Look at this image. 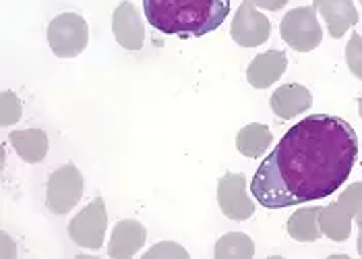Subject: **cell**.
I'll return each mask as SVG.
<instances>
[{
  "label": "cell",
  "instance_id": "1",
  "mask_svg": "<svg viewBox=\"0 0 362 259\" xmlns=\"http://www.w3.org/2000/svg\"><path fill=\"white\" fill-rule=\"evenodd\" d=\"M358 135L339 116L313 115L296 122L261 162L251 193L267 209L325 200L350 176Z\"/></svg>",
  "mask_w": 362,
  "mask_h": 259
},
{
  "label": "cell",
  "instance_id": "2",
  "mask_svg": "<svg viewBox=\"0 0 362 259\" xmlns=\"http://www.w3.org/2000/svg\"><path fill=\"white\" fill-rule=\"evenodd\" d=\"M147 23L166 35L201 38L222 25L230 0H143Z\"/></svg>",
  "mask_w": 362,
  "mask_h": 259
},
{
  "label": "cell",
  "instance_id": "3",
  "mask_svg": "<svg viewBox=\"0 0 362 259\" xmlns=\"http://www.w3.org/2000/svg\"><path fill=\"white\" fill-rule=\"evenodd\" d=\"M46 38L56 57L75 58L79 57L89 44V28L81 15L62 13L50 21Z\"/></svg>",
  "mask_w": 362,
  "mask_h": 259
},
{
  "label": "cell",
  "instance_id": "4",
  "mask_svg": "<svg viewBox=\"0 0 362 259\" xmlns=\"http://www.w3.org/2000/svg\"><path fill=\"white\" fill-rule=\"evenodd\" d=\"M279 33L284 42L294 48L296 52H310L315 50L323 40V29L317 19L315 6H300L294 11H288L281 19Z\"/></svg>",
  "mask_w": 362,
  "mask_h": 259
},
{
  "label": "cell",
  "instance_id": "5",
  "mask_svg": "<svg viewBox=\"0 0 362 259\" xmlns=\"http://www.w3.org/2000/svg\"><path fill=\"white\" fill-rule=\"evenodd\" d=\"M83 197V176L75 164H64L52 173L46 187V205L52 214H69Z\"/></svg>",
  "mask_w": 362,
  "mask_h": 259
},
{
  "label": "cell",
  "instance_id": "6",
  "mask_svg": "<svg viewBox=\"0 0 362 259\" xmlns=\"http://www.w3.org/2000/svg\"><path fill=\"white\" fill-rule=\"evenodd\" d=\"M108 229L106 203L102 197H95L85 209H81L69 224V236L73 243L85 249H100L104 245V236Z\"/></svg>",
  "mask_w": 362,
  "mask_h": 259
},
{
  "label": "cell",
  "instance_id": "7",
  "mask_svg": "<svg viewBox=\"0 0 362 259\" xmlns=\"http://www.w3.org/2000/svg\"><path fill=\"white\" fill-rule=\"evenodd\" d=\"M232 40L243 48H257L269 40L272 23L269 19L252 4L251 0H243L234 19H232Z\"/></svg>",
  "mask_w": 362,
  "mask_h": 259
},
{
  "label": "cell",
  "instance_id": "8",
  "mask_svg": "<svg viewBox=\"0 0 362 259\" xmlns=\"http://www.w3.org/2000/svg\"><path fill=\"white\" fill-rule=\"evenodd\" d=\"M218 203L226 218L243 222L255 214V202L247 193V180L243 174H223L218 183Z\"/></svg>",
  "mask_w": 362,
  "mask_h": 259
},
{
  "label": "cell",
  "instance_id": "9",
  "mask_svg": "<svg viewBox=\"0 0 362 259\" xmlns=\"http://www.w3.org/2000/svg\"><path fill=\"white\" fill-rule=\"evenodd\" d=\"M112 31L116 42L124 50H141L145 42V25L141 21L139 11L133 2L124 0L116 6L112 15Z\"/></svg>",
  "mask_w": 362,
  "mask_h": 259
},
{
  "label": "cell",
  "instance_id": "10",
  "mask_svg": "<svg viewBox=\"0 0 362 259\" xmlns=\"http://www.w3.org/2000/svg\"><path fill=\"white\" fill-rule=\"evenodd\" d=\"M313 6L327 23L332 38H341L358 23V11L352 0H313Z\"/></svg>",
  "mask_w": 362,
  "mask_h": 259
},
{
  "label": "cell",
  "instance_id": "11",
  "mask_svg": "<svg viewBox=\"0 0 362 259\" xmlns=\"http://www.w3.org/2000/svg\"><path fill=\"white\" fill-rule=\"evenodd\" d=\"M288 58L281 50H267L252 58L247 69V79L255 89H267L286 73Z\"/></svg>",
  "mask_w": 362,
  "mask_h": 259
},
{
  "label": "cell",
  "instance_id": "12",
  "mask_svg": "<svg viewBox=\"0 0 362 259\" xmlns=\"http://www.w3.org/2000/svg\"><path fill=\"white\" fill-rule=\"evenodd\" d=\"M269 102H272L274 115L279 116L281 120H290L294 116L307 113L313 104V96L307 87L300 84H286L272 93Z\"/></svg>",
  "mask_w": 362,
  "mask_h": 259
},
{
  "label": "cell",
  "instance_id": "13",
  "mask_svg": "<svg viewBox=\"0 0 362 259\" xmlns=\"http://www.w3.org/2000/svg\"><path fill=\"white\" fill-rule=\"evenodd\" d=\"M147 232L145 226L137 220H120L110 236V245H108V255L114 259H127L133 258L135 253H139V249L145 245Z\"/></svg>",
  "mask_w": 362,
  "mask_h": 259
},
{
  "label": "cell",
  "instance_id": "14",
  "mask_svg": "<svg viewBox=\"0 0 362 259\" xmlns=\"http://www.w3.org/2000/svg\"><path fill=\"white\" fill-rule=\"evenodd\" d=\"M8 142L13 149L19 154V158L28 164H37L48 154V135L42 129H23L13 131L8 135Z\"/></svg>",
  "mask_w": 362,
  "mask_h": 259
},
{
  "label": "cell",
  "instance_id": "15",
  "mask_svg": "<svg viewBox=\"0 0 362 259\" xmlns=\"http://www.w3.org/2000/svg\"><path fill=\"white\" fill-rule=\"evenodd\" d=\"M352 222H354L352 214L339 202L329 203L327 207H321V216H319L321 231L335 243H341V241L350 238Z\"/></svg>",
  "mask_w": 362,
  "mask_h": 259
},
{
  "label": "cell",
  "instance_id": "16",
  "mask_svg": "<svg viewBox=\"0 0 362 259\" xmlns=\"http://www.w3.org/2000/svg\"><path fill=\"white\" fill-rule=\"evenodd\" d=\"M274 142V135L267 125L251 122L243 127L236 135V149L247 158H261Z\"/></svg>",
  "mask_w": 362,
  "mask_h": 259
},
{
  "label": "cell",
  "instance_id": "17",
  "mask_svg": "<svg viewBox=\"0 0 362 259\" xmlns=\"http://www.w3.org/2000/svg\"><path fill=\"white\" fill-rule=\"evenodd\" d=\"M321 207H305L296 209L288 220V234L298 243H313L323 236L319 224Z\"/></svg>",
  "mask_w": 362,
  "mask_h": 259
},
{
  "label": "cell",
  "instance_id": "18",
  "mask_svg": "<svg viewBox=\"0 0 362 259\" xmlns=\"http://www.w3.org/2000/svg\"><path fill=\"white\" fill-rule=\"evenodd\" d=\"M216 259H251L255 255V243L245 232H228L216 243Z\"/></svg>",
  "mask_w": 362,
  "mask_h": 259
},
{
  "label": "cell",
  "instance_id": "19",
  "mask_svg": "<svg viewBox=\"0 0 362 259\" xmlns=\"http://www.w3.org/2000/svg\"><path fill=\"white\" fill-rule=\"evenodd\" d=\"M341 203L354 218V222L362 226V183H352L348 185L341 193H339V200Z\"/></svg>",
  "mask_w": 362,
  "mask_h": 259
},
{
  "label": "cell",
  "instance_id": "20",
  "mask_svg": "<svg viewBox=\"0 0 362 259\" xmlns=\"http://www.w3.org/2000/svg\"><path fill=\"white\" fill-rule=\"evenodd\" d=\"M21 113H23L21 100L13 91H2V96H0V120H2V127H11V125L19 122Z\"/></svg>",
  "mask_w": 362,
  "mask_h": 259
},
{
  "label": "cell",
  "instance_id": "21",
  "mask_svg": "<svg viewBox=\"0 0 362 259\" xmlns=\"http://www.w3.org/2000/svg\"><path fill=\"white\" fill-rule=\"evenodd\" d=\"M346 62L350 73L362 81V35L356 31L350 35V42L346 46Z\"/></svg>",
  "mask_w": 362,
  "mask_h": 259
},
{
  "label": "cell",
  "instance_id": "22",
  "mask_svg": "<svg viewBox=\"0 0 362 259\" xmlns=\"http://www.w3.org/2000/svg\"><path fill=\"white\" fill-rule=\"evenodd\" d=\"M189 259V251L185 247H180L178 243H172V241H164V243H158L156 247H151L145 259Z\"/></svg>",
  "mask_w": 362,
  "mask_h": 259
},
{
  "label": "cell",
  "instance_id": "23",
  "mask_svg": "<svg viewBox=\"0 0 362 259\" xmlns=\"http://www.w3.org/2000/svg\"><path fill=\"white\" fill-rule=\"evenodd\" d=\"M251 2L263 11H279L281 6L288 4V0H251Z\"/></svg>",
  "mask_w": 362,
  "mask_h": 259
},
{
  "label": "cell",
  "instance_id": "24",
  "mask_svg": "<svg viewBox=\"0 0 362 259\" xmlns=\"http://www.w3.org/2000/svg\"><path fill=\"white\" fill-rule=\"evenodd\" d=\"M358 255L362 258V226H361V232H358Z\"/></svg>",
  "mask_w": 362,
  "mask_h": 259
},
{
  "label": "cell",
  "instance_id": "25",
  "mask_svg": "<svg viewBox=\"0 0 362 259\" xmlns=\"http://www.w3.org/2000/svg\"><path fill=\"white\" fill-rule=\"evenodd\" d=\"M358 115H361V118H362V98L358 100Z\"/></svg>",
  "mask_w": 362,
  "mask_h": 259
},
{
  "label": "cell",
  "instance_id": "26",
  "mask_svg": "<svg viewBox=\"0 0 362 259\" xmlns=\"http://www.w3.org/2000/svg\"><path fill=\"white\" fill-rule=\"evenodd\" d=\"M361 2H362V0H361Z\"/></svg>",
  "mask_w": 362,
  "mask_h": 259
}]
</instances>
